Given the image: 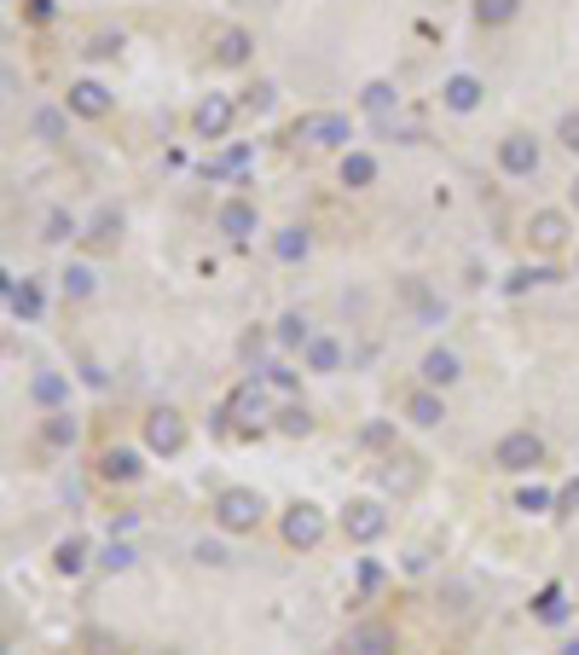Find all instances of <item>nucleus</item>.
Segmentation results:
<instances>
[{"label": "nucleus", "mask_w": 579, "mask_h": 655, "mask_svg": "<svg viewBox=\"0 0 579 655\" xmlns=\"http://www.w3.org/2000/svg\"><path fill=\"white\" fill-rule=\"evenodd\" d=\"M400 412H406V424H417V429L447 424V389H429V383H417V389L400 400Z\"/></svg>", "instance_id": "obj_11"}, {"label": "nucleus", "mask_w": 579, "mask_h": 655, "mask_svg": "<svg viewBox=\"0 0 579 655\" xmlns=\"http://www.w3.org/2000/svg\"><path fill=\"white\" fill-rule=\"evenodd\" d=\"M29 400H36L41 412H64L70 407V377L64 372H36L29 377Z\"/></svg>", "instance_id": "obj_22"}, {"label": "nucleus", "mask_w": 579, "mask_h": 655, "mask_svg": "<svg viewBox=\"0 0 579 655\" xmlns=\"http://www.w3.org/2000/svg\"><path fill=\"white\" fill-rule=\"evenodd\" d=\"M41 441L53 447V452H70V447L81 441V424L70 418V407H64V412H47V418H41Z\"/></svg>", "instance_id": "obj_26"}, {"label": "nucleus", "mask_w": 579, "mask_h": 655, "mask_svg": "<svg viewBox=\"0 0 579 655\" xmlns=\"http://www.w3.org/2000/svg\"><path fill=\"white\" fill-rule=\"evenodd\" d=\"M343 534H348V545H377L388 534V505H377V499H353V505L343 511Z\"/></svg>", "instance_id": "obj_7"}, {"label": "nucleus", "mask_w": 579, "mask_h": 655, "mask_svg": "<svg viewBox=\"0 0 579 655\" xmlns=\"http://www.w3.org/2000/svg\"><path fill=\"white\" fill-rule=\"evenodd\" d=\"M88 239L93 244H116V239H123V209H99L93 221H88Z\"/></svg>", "instance_id": "obj_36"}, {"label": "nucleus", "mask_w": 579, "mask_h": 655, "mask_svg": "<svg viewBox=\"0 0 579 655\" xmlns=\"http://www.w3.org/2000/svg\"><path fill=\"white\" fill-rule=\"evenodd\" d=\"M255 59V36H249V29H220V36H215V64H220V70H244V64Z\"/></svg>", "instance_id": "obj_19"}, {"label": "nucleus", "mask_w": 579, "mask_h": 655, "mask_svg": "<svg viewBox=\"0 0 579 655\" xmlns=\"http://www.w3.org/2000/svg\"><path fill=\"white\" fill-rule=\"evenodd\" d=\"M249 157H255V151H249V145H232V151H227V157H215V163H203V175H209V180H227V175H244V169H249Z\"/></svg>", "instance_id": "obj_33"}, {"label": "nucleus", "mask_w": 579, "mask_h": 655, "mask_svg": "<svg viewBox=\"0 0 579 655\" xmlns=\"http://www.w3.org/2000/svg\"><path fill=\"white\" fill-rule=\"evenodd\" d=\"M237 105H244L249 116H267L272 105H279V88H272V81H255V88H249L244 99H237Z\"/></svg>", "instance_id": "obj_41"}, {"label": "nucleus", "mask_w": 579, "mask_h": 655, "mask_svg": "<svg viewBox=\"0 0 579 655\" xmlns=\"http://www.w3.org/2000/svg\"><path fill=\"white\" fill-rule=\"evenodd\" d=\"M400 638L388 620H360V627H348V655H395Z\"/></svg>", "instance_id": "obj_13"}, {"label": "nucleus", "mask_w": 579, "mask_h": 655, "mask_svg": "<svg viewBox=\"0 0 579 655\" xmlns=\"http://www.w3.org/2000/svg\"><path fill=\"white\" fill-rule=\"evenodd\" d=\"M123 47H128L123 36H93V41H88V59H116Z\"/></svg>", "instance_id": "obj_44"}, {"label": "nucleus", "mask_w": 579, "mask_h": 655, "mask_svg": "<svg viewBox=\"0 0 579 655\" xmlns=\"http://www.w3.org/2000/svg\"><path fill=\"white\" fill-rule=\"evenodd\" d=\"M313 256V227H301V221H290L272 232V261H284V267H301Z\"/></svg>", "instance_id": "obj_15"}, {"label": "nucleus", "mask_w": 579, "mask_h": 655, "mask_svg": "<svg viewBox=\"0 0 579 655\" xmlns=\"http://www.w3.org/2000/svg\"><path fill=\"white\" fill-rule=\"evenodd\" d=\"M279 534H284V545H296V551H313V545H319V540H325V534H331V523H325V511H319V505H308V499H296V505L284 511Z\"/></svg>", "instance_id": "obj_5"}, {"label": "nucleus", "mask_w": 579, "mask_h": 655, "mask_svg": "<svg viewBox=\"0 0 579 655\" xmlns=\"http://www.w3.org/2000/svg\"><path fill=\"white\" fill-rule=\"evenodd\" d=\"M568 615H574V603H568L562 586H539L533 592V620L539 627H568Z\"/></svg>", "instance_id": "obj_23"}, {"label": "nucleus", "mask_w": 579, "mask_h": 655, "mask_svg": "<svg viewBox=\"0 0 579 655\" xmlns=\"http://www.w3.org/2000/svg\"><path fill=\"white\" fill-rule=\"evenodd\" d=\"M301 365H308L313 377H331V372H343V343H336V337H313L308 348H301Z\"/></svg>", "instance_id": "obj_25"}, {"label": "nucleus", "mask_w": 579, "mask_h": 655, "mask_svg": "<svg viewBox=\"0 0 579 655\" xmlns=\"http://www.w3.org/2000/svg\"><path fill=\"white\" fill-rule=\"evenodd\" d=\"M227 418H244V424L261 429L267 424V383L261 377H249V383H237L232 400H227Z\"/></svg>", "instance_id": "obj_18"}, {"label": "nucleus", "mask_w": 579, "mask_h": 655, "mask_svg": "<svg viewBox=\"0 0 579 655\" xmlns=\"http://www.w3.org/2000/svg\"><path fill=\"white\" fill-rule=\"evenodd\" d=\"M544 464V441L539 429H510L492 441V470H504V476H527V470Z\"/></svg>", "instance_id": "obj_3"}, {"label": "nucleus", "mask_w": 579, "mask_h": 655, "mask_svg": "<svg viewBox=\"0 0 579 655\" xmlns=\"http://www.w3.org/2000/svg\"><path fill=\"white\" fill-rule=\"evenodd\" d=\"M481 99H487V81H481V76H469V70H458V76L440 81V105H447L452 116L481 111Z\"/></svg>", "instance_id": "obj_12"}, {"label": "nucleus", "mask_w": 579, "mask_h": 655, "mask_svg": "<svg viewBox=\"0 0 579 655\" xmlns=\"http://www.w3.org/2000/svg\"><path fill=\"white\" fill-rule=\"evenodd\" d=\"M24 18H29V24H53L59 7H53V0H24Z\"/></svg>", "instance_id": "obj_45"}, {"label": "nucleus", "mask_w": 579, "mask_h": 655, "mask_svg": "<svg viewBox=\"0 0 579 655\" xmlns=\"http://www.w3.org/2000/svg\"><path fill=\"white\" fill-rule=\"evenodd\" d=\"M365 441L383 447V441H395V429H388V424H365Z\"/></svg>", "instance_id": "obj_49"}, {"label": "nucleus", "mask_w": 579, "mask_h": 655, "mask_svg": "<svg viewBox=\"0 0 579 655\" xmlns=\"http://www.w3.org/2000/svg\"><path fill=\"white\" fill-rule=\"evenodd\" d=\"M383 586V563H360V592H377Z\"/></svg>", "instance_id": "obj_46"}, {"label": "nucleus", "mask_w": 579, "mask_h": 655, "mask_svg": "<svg viewBox=\"0 0 579 655\" xmlns=\"http://www.w3.org/2000/svg\"><path fill=\"white\" fill-rule=\"evenodd\" d=\"M237 111H244V105H237L232 93H209V99H203V105L192 111L197 140H227V133H232V123H237Z\"/></svg>", "instance_id": "obj_9"}, {"label": "nucleus", "mask_w": 579, "mask_h": 655, "mask_svg": "<svg viewBox=\"0 0 579 655\" xmlns=\"http://www.w3.org/2000/svg\"><path fill=\"white\" fill-rule=\"evenodd\" d=\"M99 568H105V575H128V568H133V545L111 534V545L99 551Z\"/></svg>", "instance_id": "obj_37"}, {"label": "nucleus", "mask_w": 579, "mask_h": 655, "mask_svg": "<svg viewBox=\"0 0 579 655\" xmlns=\"http://www.w3.org/2000/svg\"><path fill=\"white\" fill-rule=\"evenodd\" d=\"M140 441H145V452H157V459H175V452H185V441H192V429H185V418L175 407H151Z\"/></svg>", "instance_id": "obj_4"}, {"label": "nucleus", "mask_w": 579, "mask_h": 655, "mask_svg": "<svg viewBox=\"0 0 579 655\" xmlns=\"http://www.w3.org/2000/svg\"><path fill=\"white\" fill-rule=\"evenodd\" d=\"M290 140H301V145H319V151H353V123L343 111H308V116H296V128H290Z\"/></svg>", "instance_id": "obj_1"}, {"label": "nucleus", "mask_w": 579, "mask_h": 655, "mask_svg": "<svg viewBox=\"0 0 579 655\" xmlns=\"http://www.w3.org/2000/svg\"><path fill=\"white\" fill-rule=\"evenodd\" d=\"M516 511L522 516H544V511H556V493H551V487H516Z\"/></svg>", "instance_id": "obj_35"}, {"label": "nucleus", "mask_w": 579, "mask_h": 655, "mask_svg": "<svg viewBox=\"0 0 579 655\" xmlns=\"http://www.w3.org/2000/svg\"><path fill=\"white\" fill-rule=\"evenodd\" d=\"M574 267H579V256H574Z\"/></svg>", "instance_id": "obj_52"}, {"label": "nucleus", "mask_w": 579, "mask_h": 655, "mask_svg": "<svg viewBox=\"0 0 579 655\" xmlns=\"http://www.w3.org/2000/svg\"><path fill=\"white\" fill-rule=\"evenodd\" d=\"M192 557H197L203 568H227V563H232V551L220 545V540H197V545H192Z\"/></svg>", "instance_id": "obj_43"}, {"label": "nucleus", "mask_w": 579, "mask_h": 655, "mask_svg": "<svg viewBox=\"0 0 579 655\" xmlns=\"http://www.w3.org/2000/svg\"><path fill=\"white\" fill-rule=\"evenodd\" d=\"M215 227H220V232H227V239H232V244H244V239H249V232H255V227H261V215H255V204H249V197H227V204H220V209H215Z\"/></svg>", "instance_id": "obj_17"}, {"label": "nucleus", "mask_w": 579, "mask_h": 655, "mask_svg": "<svg viewBox=\"0 0 579 655\" xmlns=\"http://www.w3.org/2000/svg\"><path fill=\"white\" fill-rule=\"evenodd\" d=\"M556 655H579V638H568V644H562Z\"/></svg>", "instance_id": "obj_50"}, {"label": "nucleus", "mask_w": 579, "mask_h": 655, "mask_svg": "<svg viewBox=\"0 0 579 655\" xmlns=\"http://www.w3.org/2000/svg\"><path fill=\"white\" fill-rule=\"evenodd\" d=\"M544 169V151H539V140L533 133H504L499 140V175H510V180H533Z\"/></svg>", "instance_id": "obj_6"}, {"label": "nucleus", "mask_w": 579, "mask_h": 655, "mask_svg": "<svg viewBox=\"0 0 579 655\" xmlns=\"http://www.w3.org/2000/svg\"><path fill=\"white\" fill-rule=\"evenodd\" d=\"M140 476H145V464H140V452H133V447H105V452H99V481L128 487Z\"/></svg>", "instance_id": "obj_16"}, {"label": "nucleus", "mask_w": 579, "mask_h": 655, "mask_svg": "<svg viewBox=\"0 0 579 655\" xmlns=\"http://www.w3.org/2000/svg\"><path fill=\"white\" fill-rule=\"evenodd\" d=\"M417 377L429 383V389H452V383L464 377V360H458V348H447V343H435L429 355H423V365H417Z\"/></svg>", "instance_id": "obj_14"}, {"label": "nucleus", "mask_w": 579, "mask_h": 655, "mask_svg": "<svg viewBox=\"0 0 579 655\" xmlns=\"http://www.w3.org/2000/svg\"><path fill=\"white\" fill-rule=\"evenodd\" d=\"M0 291H7V313L18 319V325H36V319L47 313V296H41V284H36V279L7 273V279H0Z\"/></svg>", "instance_id": "obj_10"}, {"label": "nucleus", "mask_w": 579, "mask_h": 655, "mask_svg": "<svg viewBox=\"0 0 579 655\" xmlns=\"http://www.w3.org/2000/svg\"><path fill=\"white\" fill-rule=\"evenodd\" d=\"M59 291H64V301H88V296L99 291V273H93L88 261H70V267L59 273Z\"/></svg>", "instance_id": "obj_29"}, {"label": "nucleus", "mask_w": 579, "mask_h": 655, "mask_svg": "<svg viewBox=\"0 0 579 655\" xmlns=\"http://www.w3.org/2000/svg\"><path fill=\"white\" fill-rule=\"evenodd\" d=\"M336 180H343L348 192L377 187V157H371V151H343V169H336Z\"/></svg>", "instance_id": "obj_24"}, {"label": "nucleus", "mask_w": 579, "mask_h": 655, "mask_svg": "<svg viewBox=\"0 0 579 655\" xmlns=\"http://www.w3.org/2000/svg\"><path fill=\"white\" fill-rule=\"evenodd\" d=\"M279 435H290V441H301V435H313V418H308V407H284L279 412V424H272Z\"/></svg>", "instance_id": "obj_40"}, {"label": "nucleus", "mask_w": 579, "mask_h": 655, "mask_svg": "<svg viewBox=\"0 0 579 655\" xmlns=\"http://www.w3.org/2000/svg\"><path fill=\"white\" fill-rule=\"evenodd\" d=\"M261 516H267V505H261L255 487H227V493L215 499V528L220 534H255Z\"/></svg>", "instance_id": "obj_2"}, {"label": "nucleus", "mask_w": 579, "mask_h": 655, "mask_svg": "<svg viewBox=\"0 0 579 655\" xmlns=\"http://www.w3.org/2000/svg\"><path fill=\"white\" fill-rule=\"evenodd\" d=\"M522 18V0H475V24L481 29H510Z\"/></svg>", "instance_id": "obj_30"}, {"label": "nucleus", "mask_w": 579, "mask_h": 655, "mask_svg": "<svg viewBox=\"0 0 579 655\" xmlns=\"http://www.w3.org/2000/svg\"><path fill=\"white\" fill-rule=\"evenodd\" d=\"M29 133L47 140V145H59L64 133H70V105H41L36 116H29Z\"/></svg>", "instance_id": "obj_27"}, {"label": "nucleus", "mask_w": 579, "mask_h": 655, "mask_svg": "<svg viewBox=\"0 0 579 655\" xmlns=\"http://www.w3.org/2000/svg\"><path fill=\"white\" fill-rule=\"evenodd\" d=\"M556 145H562V151H574V157H579V105L556 116Z\"/></svg>", "instance_id": "obj_42"}, {"label": "nucleus", "mask_w": 579, "mask_h": 655, "mask_svg": "<svg viewBox=\"0 0 579 655\" xmlns=\"http://www.w3.org/2000/svg\"><path fill=\"white\" fill-rule=\"evenodd\" d=\"M412 308H417V319H423V325H447V301H440V296H429L423 284H412Z\"/></svg>", "instance_id": "obj_39"}, {"label": "nucleus", "mask_w": 579, "mask_h": 655, "mask_svg": "<svg viewBox=\"0 0 579 655\" xmlns=\"http://www.w3.org/2000/svg\"><path fill=\"white\" fill-rule=\"evenodd\" d=\"M261 348H267V337H261V331H249V337L237 343V355H244V360H255V355H261Z\"/></svg>", "instance_id": "obj_47"}, {"label": "nucleus", "mask_w": 579, "mask_h": 655, "mask_svg": "<svg viewBox=\"0 0 579 655\" xmlns=\"http://www.w3.org/2000/svg\"><path fill=\"white\" fill-rule=\"evenodd\" d=\"M255 377H261L272 395H296V389H301V377L290 372V365H255Z\"/></svg>", "instance_id": "obj_38"}, {"label": "nucleus", "mask_w": 579, "mask_h": 655, "mask_svg": "<svg viewBox=\"0 0 579 655\" xmlns=\"http://www.w3.org/2000/svg\"><path fill=\"white\" fill-rule=\"evenodd\" d=\"M81 232H88V227H81L70 209H47V221H41V239L47 244H70V239H81Z\"/></svg>", "instance_id": "obj_32"}, {"label": "nucleus", "mask_w": 579, "mask_h": 655, "mask_svg": "<svg viewBox=\"0 0 579 655\" xmlns=\"http://www.w3.org/2000/svg\"><path fill=\"white\" fill-rule=\"evenodd\" d=\"M88 563H93V545L81 540V534H70V540H59V551H53V568L59 575H88Z\"/></svg>", "instance_id": "obj_28"}, {"label": "nucleus", "mask_w": 579, "mask_h": 655, "mask_svg": "<svg viewBox=\"0 0 579 655\" xmlns=\"http://www.w3.org/2000/svg\"><path fill=\"white\" fill-rule=\"evenodd\" d=\"M527 239H533V249L551 256V249L568 244V215H562V209H539L533 221H527Z\"/></svg>", "instance_id": "obj_21"}, {"label": "nucleus", "mask_w": 579, "mask_h": 655, "mask_svg": "<svg viewBox=\"0 0 579 655\" xmlns=\"http://www.w3.org/2000/svg\"><path fill=\"white\" fill-rule=\"evenodd\" d=\"M360 105L371 111V116H377V123H388V111H395L400 105V93H395V81H365V88H360Z\"/></svg>", "instance_id": "obj_31"}, {"label": "nucleus", "mask_w": 579, "mask_h": 655, "mask_svg": "<svg viewBox=\"0 0 579 655\" xmlns=\"http://www.w3.org/2000/svg\"><path fill=\"white\" fill-rule=\"evenodd\" d=\"M568 204H574V209H579V180H574V187H568Z\"/></svg>", "instance_id": "obj_51"}, {"label": "nucleus", "mask_w": 579, "mask_h": 655, "mask_svg": "<svg viewBox=\"0 0 579 655\" xmlns=\"http://www.w3.org/2000/svg\"><path fill=\"white\" fill-rule=\"evenodd\" d=\"M556 505H562V511H579V476H574V481L556 493Z\"/></svg>", "instance_id": "obj_48"}, {"label": "nucleus", "mask_w": 579, "mask_h": 655, "mask_svg": "<svg viewBox=\"0 0 579 655\" xmlns=\"http://www.w3.org/2000/svg\"><path fill=\"white\" fill-rule=\"evenodd\" d=\"M313 337H319V331H313V319L301 313V308H284V313H279V325H272V343L290 348V355H301V348H308Z\"/></svg>", "instance_id": "obj_20"}, {"label": "nucleus", "mask_w": 579, "mask_h": 655, "mask_svg": "<svg viewBox=\"0 0 579 655\" xmlns=\"http://www.w3.org/2000/svg\"><path fill=\"white\" fill-rule=\"evenodd\" d=\"M556 279H562L556 267H516V273L504 279V291H510V296H522V291H533V284H556Z\"/></svg>", "instance_id": "obj_34"}, {"label": "nucleus", "mask_w": 579, "mask_h": 655, "mask_svg": "<svg viewBox=\"0 0 579 655\" xmlns=\"http://www.w3.org/2000/svg\"><path fill=\"white\" fill-rule=\"evenodd\" d=\"M64 105H70V116H81V123H105V116L116 111V93L105 88V81L81 76V81H70V93H64Z\"/></svg>", "instance_id": "obj_8"}]
</instances>
